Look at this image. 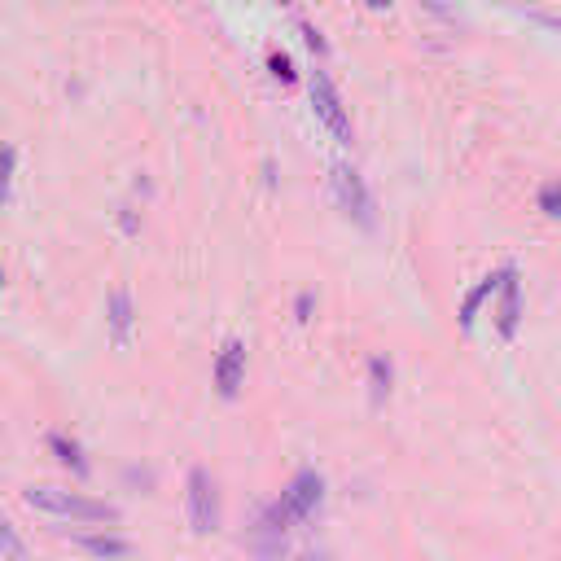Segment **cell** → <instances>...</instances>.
I'll use <instances>...</instances> for the list:
<instances>
[{
  "label": "cell",
  "mask_w": 561,
  "mask_h": 561,
  "mask_svg": "<svg viewBox=\"0 0 561 561\" xmlns=\"http://www.w3.org/2000/svg\"><path fill=\"white\" fill-rule=\"evenodd\" d=\"M22 500L40 513L75 518V522H119L123 518L114 505H106V500H93V496H84V491H66V487H27Z\"/></svg>",
  "instance_id": "obj_1"
},
{
  "label": "cell",
  "mask_w": 561,
  "mask_h": 561,
  "mask_svg": "<svg viewBox=\"0 0 561 561\" xmlns=\"http://www.w3.org/2000/svg\"><path fill=\"white\" fill-rule=\"evenodd\" d=\"M185 509L193 535H211L220 526V483L211 478V469L193 465L185 478Z\"/></svg>",
  "instance_id": "obj_2"
},
{
  "label": "cell",
  "mask_w": 561,
  "mask_h": 561,
  "mask_svg": "<svg viewBox=\"0 0 561 561\" xmlns=\"http://www.w3.org/2000/svg\"><path fill=\"white\" fill-rule=\"evenodd\" d=\"M329 185H334V198L338 206L351 215L360 228H373L377 224V215H373V193L369 185H364V176L351 163H334L329 167Z\"/></svg>",
  "instance_id": "obj_3"
},
{
  "label": "cell",
  "mask_w": 561,
  "mask_h": 561,
  "mask_svg": "<svg viewBox=\"0 0 561 561\" xmlns=\"http://www.w3.org/2000/svg\"><path fill=\"white\" fill-rule=\"evenodd\" d=\"M290 526H294L290 513L281 509V500H272V505L259 513V522L250 526V540H246V544L255 548L263 561H277V557L285 553V531H290Z\"/></svg>",
  "instance_id": "obj_4"
},
{
  "label": "cell",
  "mask_w": 561,
  "mask_h": 561,
  "mask_svg": "<svg viewBox=\"0 0 561 561\" xmlns=\"http://www.w3.org/2000/svg\"><path fill=\"white\" fill-rule=\"evenodd\" d=\"M312 106H316V119L325 123L342 145H351V119H347V110H342V97H338L334 79H329L325 71H312Z\"/></svg>",
  "instance_id": "obj_5"
},
{
  "label": "cell",
  "mask_w": 561,
  "mask_h": 561,
  "mask_svg": "<svg viewBox=\"0 0 561 561\" xmlns=\"http://www.w3.org/2000/svg\"><path fill=\"white\" fill-rule=\"evenodd\" d=\"M320 500H325V478H320L316 469H299V474L290 478V487L281 491V509L290 513V522L312 518L320 509Z\"/></svg>",
  "instance_id": "obj_6"
},
{
  "label": "cell",
  "mask_w": 561,
  "mask_h": 561,
  "mask_svg": "<svg viewBox=\"0 0 561 561\" xmlns=\"http://www.w3.org/2000/svg\"><path fill=\"white\" fill-rule=\"evenodd\" d=\"M242 377H246V342L242 338H228L215 356V386H220L224 399H233L242 391Z\"/></svg>",
  "instance_id": "obj_7"
},
{
  "label": "cell",
  "mask_w": 561,
  "mask_h": 561,
  "mask_svg": "<svg viewBox=\"0 0 561 561\" xmlns=\"http://www.w3.org/2000/svg\"><path fill=\"white\" fill-rule=\"evenodd\" d=\"M500 338H513L518 334V320H522V285H518V268L505 263V285H500Z\"/></svg>",
  "instance_id": "obj_8"
},
{
  "label": "cell",
  "mask_w": 561,
  "mask_h": 561,
  "mask_svg": "<svg viewBox=\"0 0 561 561\" xmlns=\"http://www.w3.org/2000/svg\"><path fill=\"white\" fill-rule=\"evenodd\" d=\"M106 320H110V338H114V347H128L132 320H136L128 285H114V290H110V303H106Z\"/></svg>",
  "instance_id": "obj_9"
},
{
  "label": "cell",
  "mask_w": 561,
  "mask_h": 561,
  "mask_svg": "<svg viewBox=\"0 0 561 561\" xmlns=\"http://www.w3.org/2000/svg\"><path fill=\"white\" fill-rule=\"evenodd\" d=\"M500 285H505V268H500V272H491V277H483V281H478L474 290H469L465 299H461V312H456V316H461V329H465V334H469V329H474L478 307H483V303L491 299V294L500 290Z\"/></svg>",
  "instance_id": "obj_10"
},
{
  "label": "cell",
  "mask_w": 561,
  "mask_h": 561,
  "mask_svg": "<svg viewBox=\"0 0 561 561\" xmlns=\"http://www.w3.org/2000/svg\"><path fill=\"white\" fill-rule=\"evenodd\" d=\"M49 452H53L66 469H75L79 478H88V456H84V448H79L75 439H66V434H49Z\"/></svg>",
  "instance_id": "obj_11"
},
{
  "label": "cell",
  "mask_w": 561,
  "mask_h": 561,
  "mask_svg": "<svg viewBox=\"0 0 561 561\" xmlns=\"http://www.w3.org/2000/svg\"><path fill=\"white\" fill-rule=\"evenodd\" d=\"M75 544L93 557H128L132 553V544L119 540V535H75Z\"/></svg>",
  "instance_id": "obj_12"
},
{
  "label": "cell",
  "mask_w": 561,
  "mask_h": 561,
  "mask_svg": "<svg viewBox=\"0 0 561 561\" xmlns=\"http://www.w3.org/2000/svg\"><path fill=\"white\" fill-rule=\"evenodd\" d=\"M391 360L386 356H373L369 360V391H373V404H386V395H391Z\"/></svg>",
  "instance_id": "obj_13"
},
{
  "label": "cell",
  "mask_w": 561,
  "mask_h": 561,
  "mask_svg": "<svg viewBox=\"0 0 561 561\" xmlns=\"http://www.w3.org/2000/svg\"><path fill=\"white\" fill-rule=\"evenodd\" d=\"M0 540H5V561H27V548H22L14 522H0Z\"/></svg>",
  "instance_id": "obj_14"
},
{
  "label": "cell",
  "mask_w": 561,
  "mask_h": 561,
  "mask_svg": "<svg viewBox=\"0 0 561 561\" xmlns=\"http://www.w3.org/2000/svg\"><path fill=\"white\" fill-rule=\"evenodd\" d=\"M540 211L544 215H561V180H548L540 189Z\"/></svg>",
  "instance_id": "obj_15"
},
{
  "label": "cell",
  "mask_w": 561,
  "mask_h": 561,
  "mask_svg": "<svg viewBox=\"0 0 561 561\" xmlns=\"http://www.w3.org/2000/svg\"><path fill=\"white\" fill-rule=\"evenodd\" d=\"M268 71L277 75L281 84H294V79H299V75H294V62L285 53H268Z\"/></svg>",
  "instance_id": "obj_16"
},
{
  "label": "cell",
  "mask_w": 561,
  "mask_h": 561,
  "mask_svg": "<svg viewBox=\"0 0 561 561\" xmlns=\"http://www.w3.org/2000/svg\"><path fill=\"white\" fill-rule=\"evenodd\" d=\"M299 31H303V40H307V49H312V53H320V57L329 53V44L320 40V31L312 27V22H303V18H299Z\"/></svg>",
  "instance_id": "obj_17"
},
{
  "label": "cell",
  "mask_w": 561,
  "mask_h": 561,
  "mask_svg": "<svg viewBox=\"0 0 561 561\" xmlns=\"http://www.w3.org/2000/svg\"><path fill=\"white\" fill-rule=\"evenodd\" d=\"M312 294H299V303H294V312H299V320H307V316H312Z\"/></svg>",
  "instance_id": "obj_18"
},
{
  "label": "cell",
  "mask_w": 561,
  "mask_h": 561,
  "mask_svg": "<svg viewBox=\"0 0 561 561\" xmlns=\"http://www.w3.org/2000/svg\"><path fill=\"white\" fill-rule=\"evenodd\" d=\"M119 220H123V228H128V233H136V215H132V206H123Z\"/></svg>",
  "instance_id": "obj_19"
},
{
  "label": "cell",
  "mask_w": 561,
  "mask_h": 561,
  "mask_svg": "<svg viewBox=\"0 0 561 561\" xmlns=\"http://www.w3.org/2000/svg\"><path fill=\"white\" fill-rule=\"evenodd\" d=\"M299 561H338V557H329V553H307V557H299Z\"/></svg>",
  "instance_id": "obj_20"
}]
</instances>
